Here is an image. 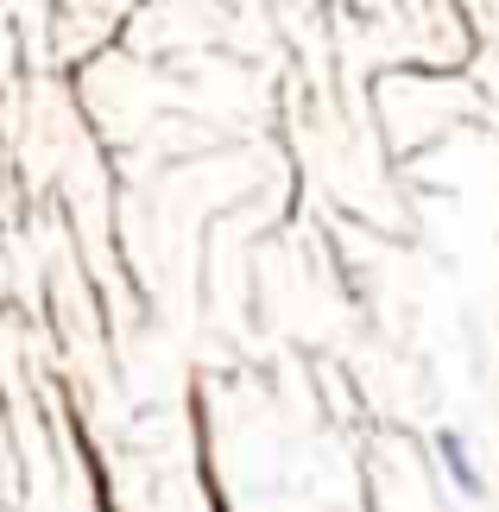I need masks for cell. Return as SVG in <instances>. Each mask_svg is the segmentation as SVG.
<instances>
[{"instance_id": "obj_1", "label": "cell", "mask_w": 499, "mask_h": 512, "mask_svg": "<svg viewBox=\"0 0 499 512\" xmlns=\"http://www.w3.org/2000/svg\"><path fill=\"white\" fill-rule=\"evenodd\" d=\"M436 462H443V475L455 481V494H462V500H487L481 456H474V443H468L462 424H443V430H436Z\"/></svg>"}]
</instances>
